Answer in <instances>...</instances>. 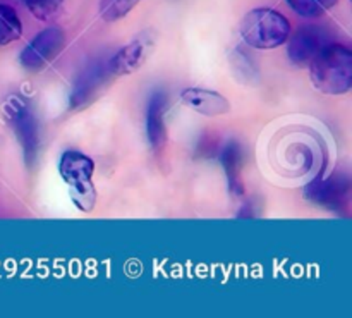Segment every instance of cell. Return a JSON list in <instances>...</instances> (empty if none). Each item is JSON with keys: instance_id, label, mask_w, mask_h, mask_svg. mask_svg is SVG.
I'll list each match as a JSON object with an SVG mask.
<instances>
[{"instance_id": "1", "label": "cell", "mask_w": 352, "mask_h": 318, "mask_svg": "<svg viewBox=\"0 0 352 318\" xmlns=\"http://www.w3.org/2000/svg\"><path fill=\"white\" fill-rule=\"evenodd\" d=\"M311 83L325 95H344L352 88V52L339 43H329L309 64Z\"/></svg>"}, {"instance_id": "2", "label": "cell", "mask_w": 352, "mask_h": 318, "mask_svg": "<svg viewBox=\"0 0 352 318\" xmlns=\"http://www.w3.org/2000/svg\"><path fill=\"white\" fill-rule=\"evenodd\" d=\"M241 36L250 47L258 50H272L291 36V23L284 14L268 7L253 9L241 21Z\"/></svg>"}, {"instance_id": "3", "label": "cell", "mask_w": 352, "mask_h": 318, "mask_svg": "<svg viewBox=\"0 0 352 318\" xmlns=\"http://www.w3.org/2000/svg\"><path fill=\"white\" fill-rule=\"evenodd\" d=\"M65 34L60 28L50 26L40 31L19 55V62L26 71L40 72L47 67L64 48Z\"/></svg>"}, {"instance_id": "4", "label": "cell", "mask_w": 352, "mask_h": 318, "mask_svg": "<svg viewBox=\"0 0 352 318\" xmlns=\"http://www.w3.org/2000/svg\"><path fill=\"white\" fill-rule=\"evenodd\" d=\"M9 116L10 124L16 131L19 143L23 147L24 160L26 164L33 165L38 157V148H40V136H38V123L34 117L33 110L30 109L26 102L19 98H12L6 109Z\"/></svg>"}, {"instance_id": "5", "label": "cell", "mask_w": 352, "mask_h": 318, "mask_svg": "<svg viewBox=\"0 0 352 318\" xmlns=\"http://www.w3.org/2000/svg\"><path fill=\"white\" fill-rule=\"evenodd\" d=\"M329 43L332 41L329 40V33L322 26L315 24L302 26L289 40V59L296 65H309Z\"/></svg>"}, {"instance_id": "6", "label": "cell", "mask_w": 352, "mask_h": 318, "mask_svg": "<svg viewBox=\"0 0 352 318\" xmlns=\"http://www.w3.org/2000/svg\"><path fill=\"white\" fill-rule=\"evenodd\" d=\"M151 48V40L148 36H140L131 43L124 45L107 64L110 76H126L138 71L148 57Z\"/></svg>"}, {"instance_id": "7", "label": "cell", "mask_w": 352, "mask_h": 318, "mask_svg": "<svg viewBox=\"0 0 352 318\" xmlns=\"http://www.w3.org/2000/svg\"><path fill=\"white\" fill-rule=\"evenodd\" d=\"M181 100L184 105L192 109L201 116L217 117L230 112L229 100L219 92L205 88H188L181 93Z\"/></svg>"}, {"instance_id": "8", "label": "cell", "mask_w": 352, "mask_h": 318, "mask_svg": "<svg viewBox=\"0 0 352 318\" xmlns=\"http://www.w3.org/2000/svg\"><path fill=\"white\" fill-rule=\"evenodd\" d=\"M165 110H167V96L162 92H155L148 102L146 109V136L150 141V147L155 151H160L167 141Z\"/></svg>"}, {"instance_id": "9", "label": "cell", "mask_w": 352, "mask_h": 318, "mask_svg": "<svg viewBox=\"0 0 352 318\" xmlns=\"http://www.w3.org/2000/svg\"><path fill=\"white\" fill-rule=\"evenodd\" d=\"M58 172L69 186L81 184V182L91 181L93 172H95V162L81 151L67 150L60 155Z\"/></svg>"}, {"instance_id": "10", "label": "cell", "mask_w": 352, "mask_h": 318, "mask_svg": "<svg viewBox=\"0 0 352 318\" xmlns=\"http://www.w3.org/2000/svg\"><path fill=\"white\" fill-rule=\"evenodd\" d=\"M220 162L223 165V171L227 174V181H229V189L234 195H243L244 186L241 181V172H243V148L237 141H230L222 151Z\"/></svg>"}, {"instance_id": "11", "label": "cell", "mask_w": 352, "mask_h": 318, "mask_svg": "<svg viewBox=\"0 0 352 318\" xmlns=\"http://www.w3.org/2000/svg\"><path fill=\"white\" fill-rule=\"evenodd\" d=\"M105 74H109L105 67H95L85 76V79L78 83L76 89L71 95V109H78L89 102V96L98 89V86L105 81Z\"/></svg>"}, {"instance_id": "12", "label": "cell", "mask_w": 352, "mask_h": 318, "mask_svg": "<svg viewBox=\"0 0 352 318\" xmlns=\"http://www.w3.org/2000/svg\"><path fill=\"white\" fill-rule=\"evenodd\" d=\"M23 34V24L14 7L0 3V45H9L19 40Z\"/></svg>"}, {"instance_id": "13", "label": "cell", "mask_w": 352, "mask_h": 318, "mask_svg": "<svg viewBox=\"0 0 352 318\" xmlns=\"http://www.w3.org/2000/svg\"><path fill=\"white\" fill-rule=\"evenodd\" d=\"M294 12L302 17H320L332 9L339 0H285Z\"/></svg>"}, {"instance_id": "14", "label": "cell", "mask_w": 352, "mask_h": 318, "mask_svg": "<svg viewBox=\"0 0 352 318\" xmlns=\"http://www.w3.org/2000/svg\"><path fill=\"white\" fill-rule=\"evenodd\" d=\"M69 196L72 203L78 206L81 212H91L96 203V191L93 181L81 182V184L69 186Z\"/></svg>"}, {"instance_id": "15", "label": "cell", "mask_w": 352, "mask_h": 318, "mask_svg": "<svg viewBox=\"0 0 352 318\" xmlns=\"http://www.w3.org/2000/svg\"><path fill=\"white\" fill-rule=\"evenodd\" d=\"M141 0H102L100 2V16L109 23L126 17Z\"/></svg>"}, {"instance_id": "16", "label": "cell", "mask_w": 352, "mask_h": 318, "mask_svg": "<svg viewBox=\"0 0 352 318\" xmlns=\"http://www.w3.org/2000/svg\"><path fill=\"white\" fill-rule=\"evenodd\" d=\"M28 10L40 21H50L60 10L64 0H24Z\"/></svg>"}, {"instance_id": "17", "label": "cell", "mask_w": 352, "mask_h": 318, "mask_svg": "<svg viewBox=\"0 0 352 318\" xmlns=\"http://www.w3.org/2000/svg\"><path fill=\"white\" fill-rule=\"evenodd\" d=\"M311 191V196L315 200H318V202L322 203H340V198H342L344 195H346V189L347 188H342V186L339 184V182L336 181H329V182H323V184L320 186H313Z\"/></svg>"}]
</instances>
